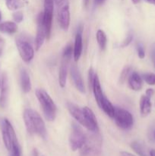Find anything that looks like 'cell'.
<instances>
[{
    "label": "cell",
    "mask_w": 155,
    "mask_h": 156,
    "mask_svg": "<svg viewBox=\"0 0 155 156\" xmlns=\"http://www.w3.org/2000/svg\"><path fill=\"white\" fill-rule=\"evenodd\" d=\"M84 5H85V6H87V5H88V2H89V0H84Z\"/></svg>",
    "instance_id": "cell-44"
},
{
    "label": "cell",
    "mask_w": 155,
    "mask_h": 156,
    "mask_svg": "<svg viewBox=\"0 0 155 156\" xmlns=\"http://www.w3.org/2000/svg\"><path fill=\"white\" fill-rule=\"evenodd\" d=\"M36 24H37V29H36V38L34 41L35 50H39L43 44L44 41L46 38V32L45 26H44L43 21V12L38 15L36 18Z\"/></svg>",
    "instance_id": "cell-10"
},
{
    "label": "cell",
    "mask_w": 155,
    "mask_h": 156,
    "mask_svg": "<svg viewBox=\"0 0 155 156\" xmlns=\"http://www.w3.org/2000/svg\"><path fill=\"white\" fill-rule=\"evenodd\" d=\"M5 3L8 9L11 11H17L24 5L22 0H5Z\"/></svg>",
    "instance_id": "cell-25"
},
{
    "label": "cell",
    "mask_w": 155,
    "mask_h": 156,
    "mask_svg": "<svg viewBox=\"0 0 155 156\" xmlns=\"http://www.w3.org/2000/svg\"><path fill=\"white\" fill-rule=\"evenodd\" d=\"M54 10V0H44V10L43 12V21L46 32V38L49 39L51 34L52 25Z\"/></svg>",
    "instance_id": "cell-8"
},
{
    "label": "cell",
    "mask_w": 155,
    "mask_h": 156,
    "mask_svg": "<svg viewBox=\"0 0 155 156\" xmlns=\"http://www.w3.org/2000/svg\"><path fill=\"white\" fill-rule=\"evenodd\" d=\"M82 31L83 27L82 26H79L78 27L77 32H76L75 37H74V44L73 47V57L75 62L78 61L80 59L83 50V39H82Z\"/></svg>",
    "instance_id": "cell-12"
},
{
    "label": "cell",
    "mask_w": 155,
    "mask_h": 156,
    "mask_svg": "<svg viewBox=\"0 0 155 156\" xmlns=\"http://www.w3.org/2000/svg\"><path fill=\"white\" fill-rule=\"evenodd\" d=\"M1 85H2V79H0V88H1Z\"/></svg>",
    "instance_id": "cell-46"
},
{
    "label": "cell",
    "mask_w": 155,
    "mask_h": 156,
    "mask_svg": "<svg viewBox=\"0 0 155 156\" xmlns=\"http://www.w3.org/2000/svg\"><path fill=\"white\" fill-rule=\"evenodd\" d=\"M105 2V0H94V2L97 5H102Z\"/></svg>",
    "instance_id": "cell-37"
},
{
    "label": "cell",
    "mask_w": 155,
    "mask_h": 156,
    "mask_svg": "<svg viewBox=\"0 0 155 156\" xmlns=\"http://www.w3.org/2000/svg\"><path fill=\"white\" fill-rule=\"evenodd\" d=\"M150 156H155V149H151L150 151Z\"/></svg>",
    "instance_id": "cell-39"
},
{
    "label": "cell",
    "mask_w": 155,
    "mask_h": 156,
    "mask_svg": "<svg viewBox=\"0 0 155 156\" xmlns=\"http://www.w3.org/2000/svg\"><path fill=\"white\" fill-rule=\"evenodd\" d=\"M136 50L138 56L140 59H144L145 56V50L142 43H138L136 46Z\"/></svg>",
    "instance_id": "cell-30"
},
{
    "label": "cell",
    "mask_w": 155,
    "mask_h": 156,
    "mask_svg": "<svg viewBox=\"0 0 155 156\" xmlns=\"http://www.w3.org/2000/svg\"><path fill=\"white\" fill-rule=\"evenodd\" d=\"M100 108L104 111L106 115L109 116L111 118H113L114 114H115V107L112 105V103L109 101V100L106 96H104V98L102 100Z\"/></svg>",
    "instance_id": "cell-22"
},
{
    "label": "cell",
    "mask_w": 155,
    "mask_h": 156,
    "mask_svg": "<svg viewBox=\"0 0 155 156\" xmlns=\"http://www.w3.org/2000/svg\"><path fill=\"white\" fill-rule=\"evenodd\" d=\"M144 1H146L147 2L150 3V4L154 5H155V0H144Z\"/></svg>",
    "instance_id": "cell-38"
},
{
    "label": "cell",
    "mask_w": 155,
    "mask_h": 156,
    "mask_svg": "<svg viewBox=\"0 0 155 156\" xmlns=\"http://www.w3.org/2000/svg\"><path fill=\"white\" fill-rule=\"evenodd\" d=\"M132 1L134 4H138V3L140 2V1H141V0H132Z\"/></svg>",
    "instance_id": "cell-41"
},
{
    "label": "cell",
    "mask_w": 155,
    "mask_h": 156,
    "mask_svg": "<svg viewBox=\"0 0 155 156\" xmlns=\"http://www.w3.org/2000/svg\"><path fill=\"white\" fill-rule=\"evenodd\" d=\"M9 152H10V156H21V147H20V145L18 141L13 143L12 149Z\"/></svg>",
    "instance_id": "cell-28"
},
{
    "label": "cell",
    "mask_w": 155,
    "mask_h": 156,
    "mask_svg": "<svg viewBox=\"0 0 155 156\" xmlns=\"http://www.w3.org/2000/svg\"><path fill=\"white\" fill-rule=\"evenodd\" d=\"M58 5V21L61 28L67 30L70 25L69 3L68 0H62Z\"/></svg>",
    "instance_id": "cell-9"
},
{
    "label": "cell",
    "mask_w": 155,
    "mask_h": 156,
    "mask_svg": "<svg viewBox=\"0 0 155 156\" xmlns=\"http://www.w3.org/2000/svg\"><path fill=\"white\" fill-rule=\"evenodd\" d=\"M70 73H71V77L73 81L74 86L76 89L81 93L85 92V87L84 84L83 79H82L81 75L79 72L78 69L75 65H72L70 68Z\"/></svg>",
    "instance_id": "cell-15"
},
{
    "label": "cell",
    "mask_w": 155,
    "mask_h": 156,
    "mask_svg": "<svg viewBox=\"0 0 155 156\" xmlns=\"http://www.w3.org/2000/svg\"><path fill=\"white\" fill-rule=\"evenodd\" d=\"M143 80L149 85H155V74L151 73H144L141 76Z\"/></svg>",
    "instance_id": "cell-26"
},
{
    "label": "cell",
    "mask_w": 155,
    "mask_h": 156,
    "mask_svg": "<svg viewBox=\"0 0 155 156\" xmlns=\"http://www.w3.org/2000/svg\"><path fill=\"white\" fill-rule=\"evenodd\" d=\"M128 83L132 90L138 91L143 87V79L141 76L136 72H133L128 78Z\"/></svg>",
    "instance_id": "cell-16"
},
{
    "label": "cell",
    "mask_w": 155,
    "mask_h": 156,
    "mask_svg": "<svg viewBox=\"0 0 155 156\" xmlns=\"http://www.w3.org/2000/svg\"><path fill=\"white\" fill-rule=\"evenodd\" d=\"M35 94L42 108L43 113L46 120L48 121H53L56 119L57 108L52 98L45 90L40 88L36 89Z\"/></svg>",
    "instance_id": "cell-2"
},
{
    "label": "cell",
    "mask_w": 155,
    "mask_h": 156,
    "mask_svg": "<svg viewBox=\"0 0 155 156\" xmlns=\"http://www.w3.org/2000/svg\"><path fill=\"white\" fill-rule=\"evenodd\" d=\"M23 118L26 129L29 134H36L43 140L46 139L47 131L45 123L36 111L27 108L24 111Z\"/></svg>",
    "instance_id": "cell-1"
},
{
    "label": "cell",
    "mask_w": 155,
    "mask_h": 156,
    "mask_svg": "<svg viewBox=\"0 0 155 156\" xmlns=\"http://www.w3.org/2000/svg\"><path fill=\"white\" fill-rule=\"evenodd\" d=\"M73 55V47L71 44H68L66 47H65L62 53V58L65 59H68L70 60L71 58V56Z\"/></svg>",
    "instance_id": "cell-27"
},
{
    "label": "cell",
    "mask_w": 155,
    "mask_h": 156,
    "mask_svg": "<svg viewBox=\"0 0 155 156\" xmlns=\"http://www.w3.org/2000/svg\"><path fill=\"white\" fill-rule=\"evenodd\" d=\"M17 49L24 62H30L34 56V48L31 43L24 36H19L15 40Z\"/></svg>",
    "instance_id": "cell-4"
},
{
    "label": "cell",
    "mask_w": 155,
    "mask_h": 156,
    "mask_svg": "<svg viewBox=\"0 0 155 156\" xmlns=\"http://www.w3.org/2000/svg\"><path fill=\"white\" fill-rule=\"evenodd\" d=\"M2 44H3V39L0 37V47H2Z\"/></svg>",
    "instance_id": "cell-42"
},
{
    "label": "cell",
    "mask_w": 155,
    "mask_h": 156,
    "mask_svg": "<svg viewBox=\"0 0 155 156\" xmlns=\"http://www.w3.org/2000/svg\"><path fill=\"white\" fill-rule=\"evenodd\" d=\"M132 40H133V35H132V34H128V36L126 37V39L124 40V41H122V42L120 44V47H128V46L129 45V44H131V42L132 41Z\"/></svg>",
    "instance_id": "cell-32"
},
{
    "label": "cell",
    "mask_w": 155,
    "mask_h": 156,
    "mask_svg": "<svg viewBox=\"0 0 155 156\" xmlns=\"http://www.w3.org/2000/svg\"><path fill=\"white\" fill-rule=\"evenodd\" d=\"M1 18H2V15H1V12H0V20H1Z\"/></svg>",
    "instance_id": "cell-48"
},
{
    "label": "cell",
    "mask_w": 155,
    "mask_h": 156,
    "mask_svg": "<svg viewBox=\"0 0 155 156\" xmlns=\"http://www.w3.org/2000/svg\"><path fill=\"white\" fill-rule=\"evenodd\" d=\"M96 37H97V44H98L100 49L101 50H104L106 49V44H107V38H106L105 32L101 29H99L97 31Z\"/></svg>",
    "instance_id": "cell-23"
},
{
    "label": "cell",
    "mask_w": 155,
    "mask_h": 156,
    "mask_svg": "<svg viewBox=\"0 0 155 156\" xmlns=\"http://www.w3.org/2000/svg\"><path fill=\"white\" fill-rule=\"evenodd\" d=\"M113 119L115 124L122 129H129L133 126L134 118L132 114L127 110L115 107V114Z\"/></svg>",
    "instance_id": "cell-5"
},
{
    "label": "cell",
    "mask_w": 155,
    "mask_h": 156,
    "mask_svg": "<svg viewBox=\"0 0 155 156\" xmlns=\"http://www.w3.org/2000/svg\"><path fill=\"white\" fill-rule=\"evenodd\" d=\"M23 18H24V15H23L22 12L20 11H16L15 12H14L13 19L15 23H21L23 21Z\"/></svg>",
    "instance_id": "cell-31"
},
{
    "label": "cell",
    "mask_w": 155,
    "mask_h": 156,
    "mask_svg": "<svg viewBox=\"0 0 155 156\" xmlns=\"http://www.w3.org/2000/svg\"><path fill=\"white\" fill-rule=\"evenodd\" d=\"M92 91L93 93H94V98H95V100L97 101V105L100 107V104H101L102 100L104 98V94L103 92V90H102L101 85H100V79H99L98 76L97 74H95V76H94V82H93L92 85Z\"/></svg>",
    "instance_id": "cell-17"
},
{
    "label": "cell",
    "mask_w": 155,
    "mask_h": 156,
    "mask_svg": "<svg viewBox=\"0 0 155 156\" xmlns=\"http://www.w3.org/2000/svg\"><path fill=\"white\" fill-rule=\"evenodd\" d=\"M131 70H132L131 67H125L124 69H123L122 72L121 73V75H120V82H121V83H123V82L126 81V79H127V78H129V76H130L131 74Z\"/></svg>",
    "instance_id": "cell-29"
},
{
    "label": "cell",
    "mask_w": 155,
    "mask_h": 156,
    "mask_svg": "<svg viewBox=\"0 0 155 156\" xmlns=\"http://www.w3.org/2000/svg\"><path fill=\"white\" fill-rule=\"evenodd\" d=\"M84 114L85 119V128L88 129L90 132H98V123H97V118L93 112L92 110L88 107H84L82 108Z\"/></svg>",
    "instance_id": "cell-11"
},
{
    "label": "cell",
    "mask_w": 155,
    "mask_h": 156,
    "mask_svg": "<svg viewBox=\"0 0 155 156\" xmlns=\"http://www.w3.org/2000/svg\"><path fill=\"white\" fill-rule=\"evenodd\" d=\"M33 156H38V153H37V151H36V149H33Z\"/></svg>",
    "instance_id": "cell-40"
},
{
    "label": "cell",
    "mask_w": 155,
    "mask_h": 156,
    "mask_svg": "<svg viewBox=\"0 0 155 156\" xmlns=\"http://www.w3.org/2000/svg\"><path fill=\"white\" fill-rule=\"evenodd\" d=\"M145 94L147 96H148L149 98H151V97L153 96V90L152 89V88H148V89H147V91H146Z\"/></svg>",
    "instance_id": "cell-35"
},
{
    "label": "cell",
    "mask_w": 155,
    "mask_h": 156,
    "mask_svg": "<svg viewBox=\"0 0 155 156\" xmlns=\"http://www.w3.org/2000/svg\"><path fill=\"white\" fill-rule=\"evenodd\" d=\"M86 140V135L83 129L76 123L71 124V131L69 136V145L72 151L80 149L84 144Z\"/></svg>",
    "instance_id": "cell-6"
},
{
    "label": "cell",
    "mask_w": 155,
    "mask_h": 156,
    "mask_svg": "<svg viewBox=\"0 0 155 156\" xmlns=\"http://www.w3.org/2000/svg\"><path fill=\"white\" fill-rule=\"evenodd\" d=\"M153 136H154V139H155V130H154V133H153Z\"/></svg>",
    "instance_id": "cell-47"
},
{
    "label": "cell",
    "mask_w": 155,
    "mask_h": 156,
    "mask_svg": "<svg viewBox=\"0 0 155 156\" xmlns=\"http://www.w3.org/2000/svg\"><path fill=\"white\" fill-rule=\"evenodd\" d=\"M62 1V0H54V2H56V4L59 5V3H60Z\"/></svg>",
    "instance_id": "cell-43"
},
{
    "label": "cell",
    "mask_w": 155,
    "mask_h": 156,
    "mask_svg": "<svg viewBox=\"0 0 155 156\" xmlns=\"http://www.w3.org/2000/svg\"><path fill=\"white\" fill-rule=\"evenodd\" d=\"M94 76H95V73H94V69H93L92 67H91L88 71V85H89V88H92L93 82H94Z\"/></svg>",
    "instance_id": "cell-33"
},
{
    "label": "cell",
    "mask_w": 155,
    "mask_h": 156,
    "mask_svg": "<svg viewBox=\"0 0 155 156\" xmlns=\"http://www.w3.org/2000/svg\"><path fill=\"white\" fill-rule=\"evenodd\" d=\"M20 85L23 92L28 93L31 90V81L25 69H21L20 71Z\"/></svg>",
    "instance_id": "cell-18"
},
{
    "label": "cell",
    "mask_w": 155,
    "mask_h": 156,
    "mask_svg": "<svg viewBox=\"0 0 155 156\" xmlns=\"http://www.w3.org/2000/svg\"><path fill=\"white\" fill-rule=\"evenodd\" d=\"M102 150V138L98 132H91L86 136L84 144L80 149L81 156H98Z\"/></svg>",
    "instance_id": "cell-3"
},
{
    "label": "cell",
    "mask_w": 155,
    "mask_h": 156,
    "mask_svg": "<svg viewBox=\"0 0 155 156\" xmlns=\"http://www.w3.org/2000/svg\"><path fill=\"white\" fill-rule=\"evenodd\" d=\"M151 101L150 98L144 94L140 99V114L142 117H145L148 116L151 112Z\"/></svg>",
    "instance_id": "cell-19"
},
{
    "label": "cell",
    "mask_w": 155,
    "mask_h": 156,
    "mask_svg": "<svg viewBox=\"0 0 155 156\" xmlns=\"http://www.w3.org/2000/svg\"><path fill=\"white\" fill-rule=\"evenodd\" d=\"M120 155L121 156H135L132 155V154L129 153V152H120Z\"/></svg>",
    "instance_id": "cell-36"
},
{
    "label": "cell",
    "mask_w": 155,
    "mask_h": 156,
    "mask_svg": "<svg viewBox=\"0 0 155 156\" xmlns=\"http://www.w3.org/2000/svg\"><path fill=\"white\" fill-rule=\"evenodd\" d=\"M9 85L8 76L5 73L2 75V85L0 88V108H5L7 106L9 100Z\"/></svg>",
    "instance_id": "cell-14"
},
{
    "label": "cell",
    "mask_w": 155,
    "mask_h": 156,
    "mask_svg": "<svg viewBox=\"0 0 155 156\" xmlns=\"http://www.w3.org/2000/svg\"><path fill=\"white\" fill-rule=\"evenodd\" d=\"M67 109L69 111L70 114L74 117V120L80 123L81 126H85V119H84V111L82 108L76 105L75 104L72 103V102H67L66 104Z\"/></svg>",
    "instance_id": "cell-13"
},
{
    "label": "cell",
    "mask_w": 155,
    "mask_h": 156,
    "mask_svg": "<svg viewBox=\"0 0 155 156\" xmlns=\"http://www.w3.org/2000/svg\"><path fill=\"white\" fill-rule=\"evenodd\" d=\"M150 56H151V60L153 62V65L155 68V47H153L151 49V52H150Z\"/></svg>",
    "instance_id": "cell-34"
},
{
    "label": "cell",
    "mask_w": 155,
    "mask_h": 156,
    "mask_svg": "<svg viewBox=\"0 0 155 156\" xmlns=\"http://www.w3.org/2000/svg\"><path fill=\"white\" fill-rule=\"evenodd\" d=\"M70 60L62 58L59 72V84L61 88H65L68 76V65Z\"/></svg>",
    "instance_id": "cell-20"
},
{
    "label": "cell",
    "mask_w": 155,
    "mask_h": 156,
    "mask_svg": "<svg viewBox=\"0 0 155 156\" xmlns=\"http://www.w3.org/2000/svg\"><path fill=\"white\" fill-rule=\"evenodd\" d=\"M18 30V25L15 21H3L0 23V32L8 34H13Z\"/></svg>",
    "instance_id": "cell-21"
},
{
    "label": "cell",
    "mask_w": 155,
    "mask_h": 156,
    "mask_svg": "<svg viewBox=\"0 0 155 156\" xmlns=\"http://www.w3.org/2000/svg\"><path fill=\"white\" fill-rule=\"evenodd\" d=\"M131 148L134 150V152L138 154L139 156H147L144 146L140 142L135 141L131 143Z\"/></svg>",
    "instance_id": "cell-24"
},
{
    "label": "cell",
    "mask_w": 155,
    "mask_h": 156,
    "mask_svg": "<svg viewBox=\"0 0 155 156\" xmlns=\"http://www.w3.org/2000/svg\"><path fill=\"white\" fill-rule=\"evenodd\" d=\"M2 47H0V56L2 55Z\"/></svg>",
    "instance_id": "cell-45"
},
{
    "label": "cell",
    "mask_w": 155,
    "mask_h": 156,
    "mask_svg": "<svg viewBox=\"0 0 155 156\" xmlns=\"http://www.w3.org/2000/svg\"><path fill=\"white\" fill-rule=\"evenodd\" d=\"M2 134L5 146L9 151L12 149V145L15 142L18 141L15 129L8 119L5 118L2 120Z\"/></svg>",
    "instance_id": "cell-7"
}]
</instances>
